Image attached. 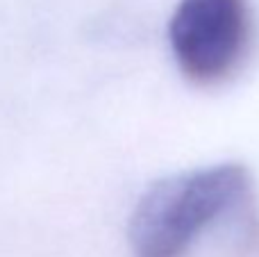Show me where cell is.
<instances>
[{"label":"cell","mask_w":259,"mask_h":257,"mask_svg":"<svg viewBox=\"0 0 259 257\" xmlns=\"http://www.w3.org/2000/svg\"><path fill=\"white\" fill-rule=\"evenodd\" d=\"M255 18L248 0H180L168 23L178 68L196 84L232 77L248 57Z\"/></svg>","instance_id":"obj_2"},{"label":"cell","mask_w":259,"mask_h":257,"mask_svg":"<svg viewBox=\"0 0 259 257\" xmlns=\"http://www.w3.org/2000/svg\"><path fill=\"white\" fill-rule=\"evenodd\" d=\"M252 178L243 164L223 162L157 180L130 219L134 257H184L211 226L246 212Z\"/></svg>","instance_id":"obj_1"}]
</instances>
